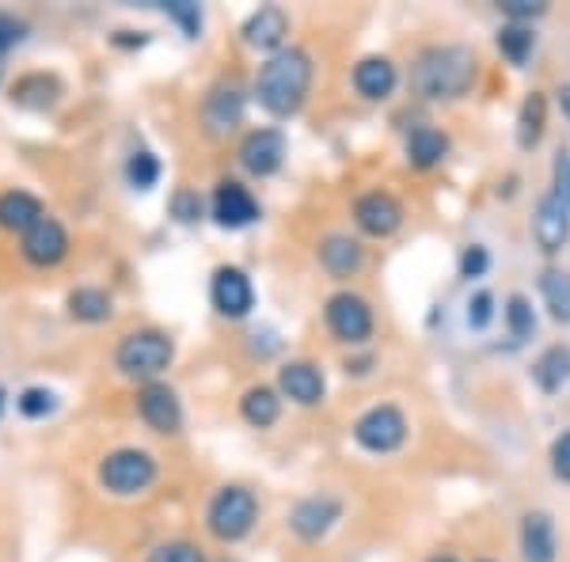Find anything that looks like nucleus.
<instances>
[{
  "label": "nucleus",
  "mask_w": 570,
  "mask_h": 562,
  "mask_svg": "<svg viewBox=\"0 0 570 562\" xmlns=\"http://www.w3.org/2000/svg\"><path fill=\"white\" fill-rule=\"evenodd\" d=\"M475 77H480V58H475L472 46L461 42H441L426 46L411 66V88L422 99H434V103H449V99H461L472 91Z\"/></svg>",
  "instance_id": "obj_1"
},
{
  "label": "nucleus",
  "mask_w": 570,
  "mask_h": 562,
  "mask_svg": "<svg viewBox=\"0 0 570 562\" xmlns=\"http://www.w3.org/2000/svg\"><path fill=\"white\" fill-rule=\"evenodd\" d=\"M312 77H316L312 53L301 50V46H285V50L271 53V58L263 61L259 77H255V99H259V107L266 115L293 118L305 107V99L312 91Z\"/></svg>",
  "instance_id": "obj_2"
},
{
  "label": "nucleus",
  "mask_w": 570,
  "mask_h": 562,
  "mask_svg": "<svg viewBox=\"0 0 570 562\" xmlns=\"http://www.w3.org/2000/svg\"><path fill=\"white\" fill-rule=\"evenodd\" d=\"M255 521H259V502L240 483L220 486L206 505V529L220 543H240L255 529Z\"/></svg>",
  "instance_id": "obj_3"
},
{
  "label": "nucleus",
  "mask_w": 570,
  "mask_h": 562,
  "mask_svg": "<svg viewBox=\"0 0 570 562\" xmlns=\"http://www.w3.org/2000/svg\"><path fill=\"white\" fill-rule=\"evenodd\" d=\"M171 357H176V343H171L164 331H153V327L130 331L115 349L118 373L130 376V381H145V384H153L156 376L171 365Z\"/></svg>",
  "instance_id": "obj_4"
},
{
  "label": "nucleus",
  "mask_w": 570,
  "mask_h": 562,
  "mask_svg": "<svg viewBox=\"0 0 570 562\" xmlns=\"http://www.w3.org/2000/svg\"><path fill=\"white\" fill-rule=\"evenodd\" d=\"M160 467H156V456L145 453V448H115L99 460V486L115 497H134V494H145L149 486L156 483Z\"/></svg>",
  "instance_id": "obj_5"
},
{
  "label": "nucleus",
  "mask_w": 570,
  "mask_h": 562,
  "mask_svg": "<svg viewBox=\"0 0 570 562\" xmlns=\"http://www.w3.org/2000/svg\"><path fill=\"white\" fill-rule=\"evenodd\" d=\"M354 441L357 448H365L373 456H392L407 441V418L392 403H376V407H370L354 422Z\"/></svg>",
  "instance_id": "obj_6"
},
{
  "label": "nucleus",
  "mask_w": 570,
  "mask_h": 562,
  "mask_svg": "<svg viewBox=\"0 0 570 562\" xmlns=\"http://www.w3.org/2000/svg\"><path fill=\"white\" fill-rule=\"evenodd\" d=\"M324 324L338 343L346 346H365L373 338V308L362 293L343 289L324 304Z\"/></svg>",
  "instance_id": "obj_7"
},
{
  "label": "nucleus",
  "mask_w": 570,
  "mask_h": 562,
  "mask_svg": "<svg viewBox=\"0 0 570 562\" xmlns=\"http://www.w3.org/2000/svg\"><path fill=\"white\" fill-rule=\"evenodd\" d=\"M209 300H214L217 316L244 319L255 308V285L240 266H217L214 282H209Z\"/></svg>",
  "instance_id": "obj_8"
},
{
  "label": "nucleus",
  "mask_w": 570,
  "mask_h": 562,
  "mask_svg": "<svg viewBox=\"0 0 570 562\" xmlns=\"http://www.w3.org/2000/svg\"><path fill=\"white\" fill-rule=\"evenodd\" d=\"M285 152H289V141H285L282 130H252L240 141V168L255 179H271V175L282 171L285 164Z\"/></svg>",
  "instance_id": "obj_9"
},
{
  "label": "nucleus",
  "mask_w": 570,
  "mask_h": 562,
  "mask_svg": "<svg viewBox=\"0 0 570 562\" xmlns=\"http://www.w3.org/2000/svg\"><path fill=\"white\" fill-rule=\"evenodd\" d=\"M209 217H214L220 228H228V233H240V228L259 220V201H255V195L244 183L225 179V183H217V190H214Z\"/></svg>",
  "instance_id": "obj_10"
},
{
  "label": "nucleus",
  "mask_w": 570,
  "mask_h": 562,
  "mask_svg": "<svg viewBox=\"0 0 570 562\" xmlns=\"http://www.w3.org/2000/svg\"><path fill=\"white\" fill-rule=\"evenodd\" d=\"M354 225L370 239H389L403 228V206L389 190H370L354 201Z\"/></svg>",
  "instance_id": "obj_11"
},
{
  "label": "nucleus",
  "mask_w": 570,
  "mask_h": 562,
  "mask_svg": "<svg viewBox=\"0 0 570 562\" xmlns=\"http://www.w3.org/2000/svg\"><path fill=\"white\" fill-rule=\"evenodd\" d=\"M532 239L544 255H559L570 239V206L563 195L548 190L544 198L537 201V214H532Z\"/></svg>",
  "instance_id": "obj_12"
},
{
  "label": "nucleus",
  "mask_w": 570,
  "mask_h": 562,
  "mask_svg": "<svg viewBox=\"0 0 570 562\" xmlns=\"http://www.w3.org/2000/svg\"><path fill=\"white\" fill-rule=\"evenodd\" d=\"M244 118V91L236 85H228V80H220V85L209 88V96L202 99V126H206V137H228L240 126Z\"/></svg>",
  "instance_id": "obj_13"
},
{
  "label": "nucleus",
  "mask_w": 570,
  "mask_h": 562,
  "mask_svg": "<svg viewBox=\"0 0 570 562\" xmlns=\"http://www.w3.org/2000/svg\"><path fill=\"white\" fill-rule=\"evenodd\" d=\"M338 521H343V502H335V497H327V494L305 497V502H297L289 510L293 536L305 540V543H320Z\"/></svg>",
  "instance_id": "obj_14"
},
{
  "label": "nucleus",
  "mask_w": 570,
  "mask_h": 562,
  "mask_svg": "<svg viewBox=\"0 0 570 562\" xmlns=\"http://www.w3.org/2000/svg\"><path fill=\"white\" fill-rule=\"evenodd\" d=\"M137 414L145 418V426L153 433H179L183 426V403L176 388H168V384L153 381V384H141V392H137Z\"/></svg>",
  "instance_id": "obj_15"
},
{
  "label": "nucleus",
  "mask_w": 570,
  "mask_h": 562,
  "mask_svg": "<svg viewBox=\"0 0 570 562\" xmlns=\"http://www.w3.org/2000/svg\"><path fill=\"white\" fill-rule=\"evenodd\" d=\"M278 392L297 407H320L327 392V381L312 362H285L278 368Z\"/></svg>",
  "instance_id": "obj_16"
},
{
  "label": "nucleus",
  "mask_w": 570,
  "mask_h": 562,
  "mask_svg": "<svg viewBox=\"0 0 570 562\" xmlns=\"http://www.w3.org/2000/svg\"><path fill=\"white\" fill-rule=\"evenodd\" d=\"M351 85L362 99H370V103H381V99H389L395 88H400V69H395L392 58H384V53H370V58H362L351 72Z\"/></svg>",
  "instance_id": "obj_17"
},
{
  "label": "nucleus",
  "mask_w": 570,
  "mask_h": 562,
  "mask_svg": "<svg viewBox=\"0 0 570 562\" xmlns=\"http://www.w3.org/2000/svg\"><path fill=\"white\" fill-rule=\"evenodd\" d=\"M240 34L252 50L278 53V50H285L282 42H285V34H289V16H285V8H278V4H263L244 20Z\"/></svg>",
  "instance_id": "obj_18"
},
{
  "label": "nucleus",
  "mask_w": 570,
  "mask_h": 562,
  "mask_svg": "<svg viewBox=\"0 0 570 562\" xmlns=\"http://www.w3.org/2000/svg\"><path fill=\"white\" fill-rule=\"evenodd\" d=\"M320 266H324L335 282H351L365 266V247L346 233H331L320 239Z\"/></svg>",
  "instance_id": "obj_19"
},
{
  "label": "nucleus",
  "mask_w": 570,
  "mask_h": 562,
  "mask_svg": "<svg viewBox=\"0 0 570 562\" xmlns=\"http://www.w3.org/2000/svg\"><path fill=\"white\" fill-rule=\"evenodd\" d=\"M66 255H69V233L53 217L39 220V225L23 236V259L31 266H58Z\"/></svg>",
  "instance_id": "obj_20"
},
{
  "label": "nucleus",
  "mask_w": 570,
  "mask_h": 562,
  "mask_svg": "<svg viewBox=\"0 0 570 562\" xmlns=\"http://www.w3.org/2000/svg\"><path fill=\"white\" fill-rule=\"evenodd\" d=\"M556 521L544 510H529L521 517V559L525 562H556Z\"/></svg>",
  "instance_id": "obj_21"
},
{
  "label": "nucleus",
  "mask_w": 570,
  "mask_h": 562,
  "mask_svg": "<svg viewBox=\"0 0 570 562\" xmlns=\"http://www.w3.org/2000/svg\"><path fill=\"white\" fill-rule=\"evenodd\" d=\"M39 220H46V209L35 195H27V190H8V195H0V228L27 236Z\"/></svg>",
  "instance_id": "obj_22"
},
{
  "label": "nucleus",
  "mask_w": 570,
  "mask_h": 562,
  "mask_svg": "<svg viewBox=\"0 0 570 562\" xmlns=\"http://www.w3.org/2000/svg\"><path fill=\"white\" fill-rule=\"evenodd\" d=\"M407 164L419 171H430L438 168L441 160L449 156V137L438 130V126H415V130L407 134Z\"/></svg>",
  "instance_id": "obj_23"
},
{
  "label": "nucleus",
  "mask_w": 570,
  "mask_h": 562,
  "mask_svg": "<svg viewBox=\"0 0 570 562\" xmlns=\"http://www.w3.org/2000/svg\"><path fill=\"white\" fill-rule=\"evenodd\" d=\"M532 381H537V388L544 395L563 392V384H570V346L567 343L548 346L544 354L532 362Z\"/></svg>",
  "instance_id": "obj_24"
},
{
  "label": "nucleus",
  "mask_w": 570,
  "mask_h": 562,
  "mask_svg": "<svg viewBox=\"0 0 570 562\" xmlns=\"http://www.w3.org/2000/svg\"><path fill=\"white\" fill-rule=\"evenodd\" d=\"M240 414L247 426H255V430L274 426L282 414V392L271 388V384H252V388L240 395Z\"/></svg>",
  "instance_id": "obj_25"
},
{
  "label": "nucleus",
  "mask_w": 570,
  "mask_h": 562,
  "mask_svg": "<svg viewBox=\"0 0 570 562\" xmlns=\"http://www.w3.org/2000/svg\"><path fill=\"white\" fill-rule=\"evenodd\" d=\"M544 122H548L544 91H529L525 103L518 110V145L521 149H537L540 137H544Z\"/></svg>",
  "instance_id": "obj_26"
},
{
  "label": "nucleus",
  "mask_w": 570,
  "mask_h": 562,
  "mask_svg": "<svg viewBox=\"0 0 570 562\" xmlns=\"http://www.w3.org/2000/svg\"><path fill=\"white\" fill-rule=\"evenodd\" d=\"M69 316L80 319V324H104L110 319V312H115V304L104 289H96V285H80V289L69 293Z\"/></svg>",
  "instance_id": "obj_27"
},
{
  "label": "nucleus",
  "mask_w": 570,
  "mask_h": 562,
  "mask_svg": "<svg viewBox=\"0 0 570 562\" xmlns=\"http://www.w3.org/2000/svg\"><path fill=\"white\" fill-rule=\"evenodd\" d=\"M540 297H544V308L556 324H570V274L567 270L548 266V270L540 274Z\"/></svg>",
  "instance_id": "obj_28"
},
{
  "label": "nucleus",
  "mask_w": 570,
  "mask_h": 562,
  "mask_svg": "<svg viewBox=\"0 0 570 562\" xmlns=\"http://www.w3.org/2000/svg\"><path fill=\"white\" fill-rule=\"evenodd\" d=\"M494 42H499V53L510 66H525L529 53L537 50V31L529 23H505Z\"/></svg>",
  "instance_id": "obj_29"
},
{
  "label": "nucleus",
  "mask_w": 570,
  "mask_h": 562,
  "mask_svg": "<svg viewBox=\"0 0 570 562\" xmlns=\"http://www.w3.org/2000/svg\"><path fill=\"white\" fill-rule=\"evenodd\" d=\"M502 316H505V331H510L518 343H525V338L537 335V312H532V300L525 293H513V297L505 300Z\"/></svg>",
  "instance_id": "obj_30"
},
{
  "label": "nucleus",
  "mask_w": 570,
  "mask_h": 562,
  "mask_svg": "<svg viewBox=\"0 0 570 562\" xmlns=\"http://www.w3.org/2000/svg\"><path fill=\"white\" fill-rule=\"evenodd\" d=\"M126 179H130V187L137 190H153L156 183H160V160L145 149L134 152L130 160H126Z\"/></svg>",
  "instance_id": "obj_31"
},
{
  "label": "nucleus",
  "mask_w": 570,
  "mask_h": 562,
  "mask_svg": "<svg viewBox=\"0 0 570 562\" xmlns=\"http://www.w3.org/2000/svg\"><path fill=\"white\" fill-rule=\"evenodd\" d=\"M149 562H206V555L190 540H168V543H156L149 551Z\"/></svg>",
  "instance_id": "obj_32"
},
{
  "label": "nucleus",
  "mask_w": 570,
  "mask_h": 562,
  "mask_svg": "<svg viewBox=\"0 0 570 562\" xmlns=\"http://www.w3.org/2000/svg\"><path fill=\"white\" fill-rule=\"evenodd\" d=\"M164 12H168V20H176L183 27L187 39H198L202 34V8L195 4V0H168Z\"/></svg>",
  "instance_id": "obj_33"
},
{
  "label": "nucleus",
  "mask_w": 570,
  "mask_h": 562,
  "mask_svg": "<svg viewBox=\"0 0 570 562\" xmlns=\"http://www.w3.org/2000/svg\"><path fill=\"white\" fill-rule=\"evenodd\" d=\"M468 327L472 331H487L494 319V293L491 289H475L472 297H468V312H464Z\"/></svg>",
  "instance_id": "obj_34"
},
{
  "label": "nucleus",
  "mask_w": 570,
  "mask_h": 562,
  "mask_svg": "<svg viewBox=\"0 0 570 562\" xmlns=\"http://www.w3.org/2000/svg\"><path fill=\"white\" fill-rule=\"evenodd\" d=\"M16 407H20L27 418H46V414H53V407H58V395L50 388H23Z\"/></svg>",
  "instance_id": "obj_35"
},
{
  "label": "nucleus",
  "mask_w": 570,
  "mask_h": 562,
  "mask_svg": "<svg viewBox=\"0 0 570 562\" xmlns=\"http://www.w3.org/2000/svg\"><path fill=\"white\" fill-rule=\"evenodd\" d=\"M456 266H461V278H483L487 274V266H491V255H487V247L483 244H468L464 252H461V259H456Z\"/></svg>",
  "instance_id": "obj_36"
},
{
  "label": "nucleus",
  "mask_w": 570,
  "mask_h": 562,
  "mask_svg": "<svg viewBox=\"0 0 570 562\" xmlns=\"http://www.w3.org/2000/svg\"><path fill=\"white\" fill-rule=\"evenodd\" d=\"M499 12L510 23H529V20H540V16L548 12V4H540V0H502Z\"/></svg>",
  "instance_id": "obj_37"
},
{
  "label": "nucleus",
  "mask_w": 570,
  "mask_h": 562,
  "mask_svg": "<svg viewBox=\"0 0 570 562\" xmlns=\"http://www.w3.org/2000/svg\"><path fill=\"white\" fill-rule=\"evenodd\" d=\"M551 475L559 483H570V430H563L551 441Z\"/></svg>",
  "instance_id": "obj_38"
},
{
  "label": "nucleus",
  "mask_w": 570,
  "mask_h": 562,
  "mask_svg": "<svg viewBox=\"0 0 570 562\" xmlns=\"http://www.w3.org/2000/svg\"><path fill=\"white\" fill-rule=\"evenodd\" d=\"M23 34H27V23L23 20H16V16H8V12H0V53L12 50L16 42H23Z\"/></svg>",
  "instance_id": "obj_39"
},
{
  "label": "nucleus",
  "mask_w": 570,
  "mask_h": 562,
  "mask_svg": "<svg viewBox=\"0 0 570 562\" xmlns=\"http://www.w3.org/2000/svg\"><path fill=\"white\" fill-rule=\"evenodd\" d=\"M171 214H176L183 225H190V220L202 217V201L198 195H190V190H183V195H176V201H171Z\"/></svg>",
  "instance_id": "obj_40"
},
{
  "label": "nucleus",
  "mask_w": 570,
  "mask_h": 562,
  "mask_svg": "<svg viewBox=\"0 0 570 562\" xmlns=\"http://www.w3.org/2000/svg\"><path fill=\"white\" fill-rule=\"evenodd\" d=\"M556 195H563V201L570 206V152L559 156L556 164Z\"/></svg>",
  "instance_id": "obj_41"
},
{
  "label": "nucleus",
  "mask_w": 570,
  "mask_h": 562,
  "mask_svg": "<svg viewBox=\"0 0 570 562\" xmlns=\"http://www.w3.org/2000/svg\"><path fill=\"white\" fill-rule=\"evenodd\" d=\"M556 96H559V110H563V115H567V122H570V85H559Z\"/></svg>",
  "instance_id": "obj_42"
},
{
  "label": "nucleus",
  "mask_w": 570,
  "mask_h": 562,
  "mask_svg": "<svg viewBox=\"0 0 570 562\" xmlns=\"http://www.w3.org/2000/svg\"><path fill=\"white\" fill-rule=\"evenodd\" d=\"M430 562H456V559H453V555H434Z\"/></svg>",
  "instance_id": "obj_43"
},
{
  "label": "nucleus",
  "mask_w": 570,
  "mask_h": 562,
  "mask_svg": "<svg viewBox=\"0 0 570 562\" xmlns=\"http://www.w3.org/2000/svg\"><path fill=\"white\" fill-rule=\"evenodd\" d=\"M0 414H4V388H0Z\"/></svg>",
  "instance_id": "obj_44"
},
{
  "label": "nucleus",
  "mask_w": 570,
  "mask_h": 562,
  "mask_svg": "<svg viewBox=\"0 0 570 562\" xmlns=\"http://www.w3.org/2000/svg\"><path fill=\"white\" fill-rule=\"evenodd\" d=\"M483 562H491V559H483Z\"/></svg>",
  "instance_id": "obj_45"
}]
</instances>
